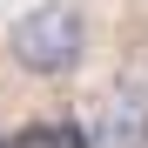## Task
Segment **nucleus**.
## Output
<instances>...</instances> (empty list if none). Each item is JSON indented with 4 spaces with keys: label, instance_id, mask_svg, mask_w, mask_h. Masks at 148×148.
<instances>
[{
    "label": "nucleus",
    "instance_id": "nucleus-1",
    "mask_svg": "<svg viewBox=\"0 0 148 148\" xmlns=\"http://www.w3.org/2000/svg\"><path fill=\"white\" fill-rule=\"evenodd\" d=\"M7 54H14V67L40 74V81H61V74H74L81 54H88V20L67 7V0H40V7H27L7 27Z\"/></svg>",
    "mask_w": 148,
    "mask_h": 148
},
{
    "label": "nucleus",
    "instance_id": "nucleus-2",
    "mask_svg": "<svg viewBox=\"0 0 148 148\" xmlns=\"http://www.w3.org/2000/svg\"><path fill=\"white\" fill-rule=\"evenodd\" d=\"M94 148H148V88H114L101 101Z\"/></svg>",
    "mask_w": 148,
    "mask_h": 148
}]
</instances>
